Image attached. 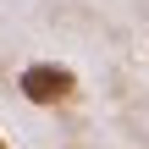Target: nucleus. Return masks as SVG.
Listing matches in <instances>:
<instances>
[{"instance_id": "nucleus-2", "label": "nucleus", "mask_w": 149, "mask_h": 149, "mask_svg": "<svg viewBox=\"0 0 149 149\" xmlns=\"http://www.w3.org/2000/svg\"><path fill=\"white\" fill-rule=\"evenodd\" d=\"M0 149H6V138H0Z\"/></svg>"}, {"instance_id": "nucleus-1", "label": "nucleus", "mask_w": 149, "mask_h": 149, "mask_svg": "<svg viewBox=\"0 0 149 149\" xmlns=\"http://www.w3.org/2000/svg\"><path fill=\"white\" fill-rule=\"evenodd\" d=\"M17 88H22V100H33V105H61V100H72V94H77V77H72V66L33 61V66H22Z\"/></svg>"}]
</instances>
